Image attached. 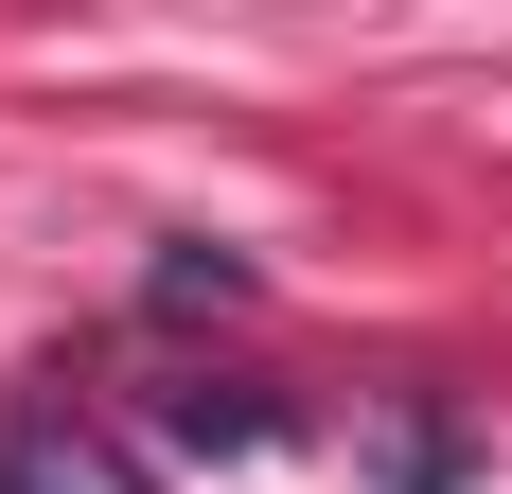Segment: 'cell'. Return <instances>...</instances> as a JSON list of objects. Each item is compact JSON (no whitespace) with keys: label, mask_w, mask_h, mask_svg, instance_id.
<instances>
[{"label":"cell","mask_w":512,"mask_h":494,"mask_svg":"<svg viewBox=\"0 0 512 494\" xmlns=\"http://www.w3.org/2000/svg\"><path fill=\"white\" fill-rule=\"evenodd\" d=\"M248 283H265V265H248V247H212V230H177V247L142 265V300H159V318H230Z\"/></svg>","instance_id":"cell-4"},{"label":"cell","mask_w":512,"mask_h":494,"mask_svg":"<svg viewBox=\"0 0 512 494\" xmlns=\"http://www.w3.org/2000/svg\"><path fill=\"white\" fill-rule=\"evenodd\" d=\"M0 494H159L124 424H71V406H18L0 424Z\"/></svg>","instance_id":"cell-1"},{"label":"cell","mask_w":512,"mask_h":494,"mask_svg":"<svg viewBox=\"0 0 512 494\" xmlns=\"http://www.w3.org/2000/svg\"><path fill=\"white\" fill-rule=\"evenodd\" d=\"M159 442H177V459H265L283 406H265L248 371H195V389H159Z\"/></svg>","instance_id":"cell-3"},{"label":"cell","mask_w":512,"mask_h":494,"mask_svg":"<svg viewBox=\"0 0 512 494\" xmlns=\"http://www.w3.org/2000/svg\"><path fill=\"white\" fill-rule=\"evenodd\" d=\"M354 477H371V494H477V424H460L442 389H389V406L354 424Z\"/></svg>","instance_id":"cell-2"}]
</instances>
